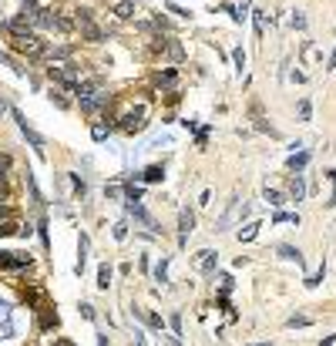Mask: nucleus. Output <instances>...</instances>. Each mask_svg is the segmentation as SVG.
<instances>
[{
	"mask_svg": "<svg viewBox=\"0 0 336 346\" xmlns=\"http://www.w3.org/2000/svg\"><path fill=\"white\" fill-rule=\"evenodd\" d=\"M4 31L11 34L14 51H21V54H27V57H41V54L47 51L44 41H41V37L31 31V27H24L21 21H7V24H4Z\"/></svg>",
	"mask_w": 336,
	"mask_h": 346,
	"instance_id": "obj_1",
	"label": "nucleus"
},
{
	"mask_svg": "<svg viewBox=\"0 0 336 346\" xmlns=\"http://www.w3.org/2000/svg\"><path fill=\"white\" fill-rule=\"evenodd\" d=\"M246 215H249V205H246L242 199H232V205H229V212H225L222 219L215 222V232H222V229H232V225H235V222H242Z\"/></svg>",
	"mask_w": 336,
	"mask_h": 346,
	"instance_id": "obj_2",
	"label": "nucleus"
},
{
	"mask_svg": "<svg viewBox=\"0 0 336 346\" xmlns=\"http://www.w3.org/2000/svg\"><path fill=\"white\" fill-rule=\"evenodd\" d=\"M121 131H128V134H134V131H141L145 128V108H134V111H128V114H121Z\"/></svg>",
	"mask_w": 336,
	"mask_h": 346,
	"instance_id": "obj_3",
	"label": "nucleus"
},
{
	"mask_svg": "<svg viewBox=\"0 0 336 346\" xmlns=\"http://www.w3.org/2000/svg\"><path fill=\"white\" fill-rule=\"evenodd\" d=\"M51 78L64 81L67 88H74V91H78V81H81V74H78V71H74L71 64H51Z\"/></svg>",
	"mask_w": 336,
	"mask_h": 346,
	"instance_id": "obj_4",
	"label": "nucleus"
},
{
	"mask_svg": "<svg viewBox=\"0 0 336 346\" xmlns=\"http://www.w3.org/2000/svg\"><path fill=\"white\" fill-rule=\"evenodd\" d=\"M14 121L21 124V131H24V138H27V141H31V145H34V148H37V151H44V138H41V134L34 131L31 124H27V118H24V114H21V111H17V108H14Z\"/></svg>",
	"mask_w": 336,
	"mask_h": 346,
	"instance_id": "obj_5",
	"label": "nucleus"
},
{
	"mask_svg": "<svg viewBox=\"0 0 336 346\" xmlns=\"http://www.w3.org/2000/svg\"><path fill=\"white\" fill-rule=\"evenodd\" d=\"M128 212H131L134 219H138V222L145 225V229H151V232H158V222H155V219H151V215L145 212V205H141V202H128Z\"/></svg>",
	"mask_w": 336,
	"mask_h": 346,
	"instance_id": "obj_6",
	"label": "nucleus"
},
{
	"mask_svg": "<svg viewBox=\"0 0 336 346\" xmlns=\"http://www.w3.org/2000/svg\"><path fill=\"white\" fill-rule=\"evenodd\" d=\"M0 266L4 269H24V266H31V256H24V252H0Z\"/></svg>",
	"mask_w": 336,
	"mask_h": 346,
	"instance_id": "obj_7",
	"label": "nucleus"
},
{
	"mask_svg": "<svg viewBox=\"0 0 336 346\" xmlns=\"http://www.w3.org/2000/svg\"><path fill=\"white\" fill-rule=\"evenodd\" d=\"M195 262H199V269H202V272H212V269H215V262H219V256H215L212 249H202Z\"/></svg>",
	"mask_w": 336,
	"mask_h": 346,
	"instance_id": "obj_8",
	"label": "nucleus"
},
{
	"mask_svg": "<svg viewBox=\"0 0 336 346\" xmlns=\"http://www.w3.org/2000/svg\"><path fill=\"white\" fill-rule=\"evenodd\" d=\"M84 266H88V235L81 232V239H78V266H74V272H84Z\"/></svg>",
	"mask_w": 336,
	"mask_h": 346,
	"instance_id": "obj_9",
	"label": "nucleus"
},
{
	"mask_svg": "<svg viewBox=\"0 0 336 346\" xmlns=\"http://www.w3.org/2000/svg\"><path fill=\"white\" fill-rule=\"evenodd\" d=\"M286 165H289V171H296V175H299L302 168L309 165V151H296V155H292L289 161H286Z\"/></svg>",
	"mask_w": 336,
	"mask_h": 346,
	"instance_id": "obj_10",
	"label": "nucleus"
},
{
	"mask_svg": "<svg viewBox=\"0 0 336 346\" xmlns=\"http://www.w3.org/2000/svg\"><path fill=\"white\" fill-rule=\"evenodd\" d=\"M192 229H195V215H192L189 209H182V215H179V232H182V235H189Z\"/></svg>",
	"mask_w": 336,
	"mask_h": 346,
	"instance_id": "obj_11",
	"label": "nucleus"
},
{
	"mask_svg": "<svg viewBox=\"0 0 336 346\" xmlns=\"http://www.w3.org/2000/svg\"><path fill=\"white\" fill-rule=\"evenodd\" d=\"M108 286H111V266L101 262L98 266V289H108Z\"/></svg>",
	"mask_w": 336,
	"mask_h": 346,
	"instance_id": "obj_12",
	"label": "nucleus"
},
{
	"mask_svg": "<svg viewBox=\"0 0 336 346\" xmlns=\"http://www.w3.org/2000/svg\"><path fill=\"white\" fill-rule=\"evenodd\" d=\"M114 14H118L121 21H131V17H134V4H131V0H121V4L114 7Z\"/></svg>",
	"mask_w": 336,
	"mask_h": 346,
	"instance_id": "obj_13",
	"label": "nucleus"
},
{
	"mask_svg": "<svg viewBox=\"0 0 336 346\" xmlns=\"http://www.w3.org/2000/svg\"><path fill=\"white\" fill-rule=\"evenodd\" d=\"M272 222H276V225H282V222L299 225V212H276V215H272Z\"/></svg>",
	"mask_w": 336,
	"mask_h": 346,
	"instance_id": "obj_14",
	"label": "nucleus"
},
{
	"mask_svg": "<svg viewBox=\"0 0 336 346\" xmlns=\"http://www.w3.org/2000/svg\"><path fill=\"white\" fill-rule=\"evenodd\" d=\"M279 256H282V259H292L296 266H302V252H299V249H292V246H279Z\"/></svg>",
	"mask_w": 336,
	"mask_h": 346,
	"instance_id": "obj_15",
	"label": "nucleus"
},
{
	"mask_svg": "<svg viewBox=\"0 0 336 346\" xmlns=\"http://www.w3.org/2000/svg\"><path fill=\"white\" fill-rule=\"evenodd\" d=\"M155 279L161 282V286L168 282V256H161V259H158V266H155Z\"/></svg>",
	"mask_w": 336,
	"mask_h": 346,
	"instance_id": "obj_16",
	"label": "nucleus"
},
{
	"mask_svg": "<svg viewBox=\"0 0 336 346\" xmlns=\"http://www.w3.org/2000/svg\"><path fill=\"white\" fill-rule=\"evenodd\" d=\"M292 199H296V202H299L302 199V195H306V182H302V175H296V179H292Z\"/></svg>",
	"mask_w": 336,
	"mask_h": 346,
	"instance_id": "obj_17",
	"label": "nucleus"
},
{
	"mask_svg": "<svg viewBox=\"0 0 336 346\" xmlns=\"http://www.w3.org/2000/svg\"><path fill=\"white\" fill-rule=\"evenodd\" d=\"M286 326H289V329H302V326H309V316H289V319H286Z\"/></svg>",
	"mask_w": 336,
	"mask_h": 346,
	"instance_id": "obj_18",
	"label": "nucleus"
},
{
	"mask_svg": "<svg viewBox=\"0 0 336 346\" xmlns=\"http://www.w3.org/2000/svg\"><path fill=\"white\" fill-rule=\"evenodd\" d=\"M91 138H94V141H104V138H108V124H91Z\"/></svg>",
	"mask_w": 336,
	"mask_h": 346,
	"instance_id": "obj_19",
	"label": "nucleus"
},
{
	"mask_svg": "<svg viewBox=\"0 0 336 346\" xmlns=\"http://www.w3.org/2000/svg\"><path fill=\"white\" fill-rule=\"evenodd\" d=\"M155 84H158V88H161V84H175V71H158Z\"/></svg>",
	"mask_w": 336,
	"mask_h": 346,
	"instance_id": "obj_20",
	"label": "nucleus"
},
{
	"mask_svg": "<svg viewBox=\"0 0 336 346\" xmlns=\"http://www.w3.org/2000/svg\"><path fill=\"white\" fill-rule=\"evenodd\" d=\"M256 232H259V225L252 222V225H246V229H239V239H242V242H252V239H256Z\"/></svg>",
	"mask_w": 336,
	"mask_h": 346,
	"instance_id": "obj_21",
	"label": "nucleus"
},
{
	"mask_svg": "<svg viewBox=\"0 0 336 346\" xmlns=\"http://www.w3.org/2000/svg\"><path fill=\"white\" fill-rule=\"evenodd\" d=\"M141 179H145V182H161V179H165V171H161L158 165H151V168L145 171V175H141Z\"/></svg>",
	"mask_w": 336,
	"mask_h": 346,
	"instance_id": "obj_22",
	"label": "nucleus"
},
{
	"mask_svg": "<svg viewBox=\"0 0 336 346\" xmlns=\"http://www.w3.org/2000/svg\"><path fill=\"white\" fill-rule=\"evenodd\" d=\"M21 232V225L14 222V219H7V222H0V235H17Z\"/></svg>",
	"mask_w": 336,
	"mask_h": 346,
	"instance_id": "obj_23",
	"label": "nucleus"
},
{
	"mask_svg": "<svg viewBox=\"0 0 336 346\" xmlns=\"http://www.w3.org/2000/svg\"><path fill=\"white\" fill-rule=\"evenodd\" d=\"M266 202H269V205H282V195L276 189H266Z\"/></svg>",
	"mask_w": 336,
	"mask_h": 346,
	"instance_id": "obj_24",
	"label": "nucleus"
},
{
	"mask_svg": "<svg viewBox=\"0 0 336 346\" xmlns=\"http://www.w3.org/2000/svg\"><path fill=\"white\" fill-rule=\"evenodd\" d=\"M309 114H313V104H309V101H299V118L309 121Z\"/></svg>",
	"mask_w": 336,
	"mask_h": 346,
	"instance_id": "obj_25",
	"label": "nucleus"
},
{
	"mask_svg": "<svg viewBox=\"0 0 336 346\" xmlns=\"http://www.w3.org/2000/svg\"><path fill=\"white\" fill-rule=\"evenodd\" d=\"M114 239H118V242H124V239H128V225H124V222L114 225Z\"/></svg>",
	"mask_w": 336,
	"mask_h": 346,
	"instance_id": "obj_26",
	"label": "nucleus"
},
{
	"mask_svg": "<svg viewBox=\"0 0 336 346\" xmlns=\"http://www.w3.org/2000/svg\"><path fill=\"white\" fill-rule=\"evenodd\" d=\"M232 61H235V67H239V71L246 67V54H242V47H239V51H232Z\"/></svg>",
	"mask_w": 336,
	"mask_h": 346,
	"instance_id": "obj_27",
	"label": "nucleus"
},
{
	"mask_svg": "<svg viewBox=\"0 0 336 346\" xmlns=\"http://www.w3.org/2000/svg\"><path fill=\"white\" fill-rule=\"evenodd\" d=\"M323 276H326V266H319V272H316L313 279H306V286H319V282H323Z\"/></svg>",
	"mask_w": 336,
	"mask_h": 346,
	"instance_id": "obj_28",
	"label": "nucleus"
},
{
	"mask_svg": "<svg viewBox=\"0 0 336 346\" xmlns=\"http://www.w3.org/2000/svg\"><path fill=\"white\" fill-rule=\"evenodd\" d=\"M256 31H259V34L266 31V14H262V11H256Z\"/></svg>",
	"mask_w": 336,
	"mask_h": 346,
	"instance_id": "obj_29",
	"label": "nucleus"
},
{
	"mask_svg": "<svg viewBox=\"0 0 336 346\" xmlns=\"http://www.w3.org/2000/svg\"><path fill=\"white\" fill-rule=\"evenodd\" d=\"M0 61H4V64H11V67H14V71H17V74H24V67H17V61H11V57L4 54V51H0Z\"/></svg>",
	"mask_w": 336,
	"mask_h": 346,
	"instance_id": "obj_30",
	"label": "nucleus"
},
{
	"mask_svg": "<svg viewBox=\"0 0 336 346\" xmlns=\"http://www.w3.org/2000/svg\"><path fill=\"white\" fill-rule=\"evenodd\" d=\"M292 27L302 31V27H306V17H302V14H292Z\"/></svg>",
	"mask_w": 336,
	"mask_h": 346,
	"instance_id": "obj_31",
	"label": "nucleus"
},
{
	"mask_svg": "<svg viewBox=\"0 0 336 346\" xmlns=\"http://www.w3.org/2000/svg\"><path fill=\"white\" fill-rule=\"evenodd\" d=\"M7 168H11V158H7V155H0V179L7 175Z\"/></svg>",
	"mask_w": 336,
	"mask_h": 346,
	"instance_id": "obj_32",
	"label": "nucleus"
},
{
	"mask_svg": "<svg viewBox=\"0 0 336 346\" xmlns=\"http://www.w3.org/2000/svg\"><path fill=\"white\" fill-rule=\"evenodd\" d=\"M81 316H84V319H94V309H91L88 302H81Z\"/></svg>",
	"mask_w": 336,
	"mask_h": 346,
	"instance_id": "obj_33",
	"label": "nucleus"
},
{
	"mask_svg": "<svg viewBox=\"0 0 336 346\" xmlns=\"http://www.w3.org/2000/svg\"><path fill=\"white\" fill-rule=\"evenodd\" d=\"M37 229H41V239H44V246H51V239H47V222H44V219H41V225H37Z\"/></svg>",
	"mask_w": 336,
	"mask_h": 346,
	"instance_id": "obj_34",
	"label": "nucleus"
},
{
	"mask_svg": "<svg viewBox=\"0 0 336 346\" xmlns=\"http://www.w3.org/2000/svg\"><path fill=\"white\" fill-rule=\"evenodd\" d=\"M172 329H175V333H182V316H179V313L172 316Z\"/></svg>",
	"mask_w": 336,
	"mask_h": 346,
	"instance_id": "obj_35",
	"label": "nucleus"
},
{
	"mask_svg": "<svg viewBox=\"0 0 336 346\" xmlns=\"http://www.w3.org/2000/svg\"><path fill=\"white\" fill-rule=\"evenodd\" d=\"M333 343H336V336H326V339H323L319 346H333Z\"/></svg>",
	"mask_w": 336,
	"mask_h": 346,
	"instance_id": "obj_36",
	"label": "nucleus"
},
{
	"mask_svg": "<svg viewBox=\"0 0 336 346\" xmlns=\"http://www.w3.org/2000/svg\"><path fill=\"white\" fill-rule=\"evenodd\" d=\"M329 67H336V47H333V54H329Z\"/></svg>",
	"mask_w": 336,
	"mask_h": 346,
	"instance_id": "obj_37",
	"label": "nucleus"
},
{
	"mask_svg": "<svg viewBox=\"0 0 336 346\" xmlns=\"http://www.w3.org/2000/svg\"><path fill=\"white\" fill-rule=\"evenodd\" d=\"M4 111H7V101H4V98H0V114H4Z\"/></svg>",
	"mask_w": 336,
	"mask_h": 346,
	"instance_id": "obj_38",
	"label": "nucleus"
},
{
	"mask_svg": "<svg viewBox=\"0 0 336 346\" xmlns=\"http://www.w3.org/2000/svg\"><path fill=\"white\" fill-rule=\"evenodd\" d=\"M54 346H71V343H67V339H57V343Z\"/></svg>",
	"mask_w": 336,
	"mask_h": 346,
	"instance_id": "obj_39",
	"label": "nucleus"
},
{
	"mask_svg": "<svg viewBox=\"0 0 336 346\" xmlns=\"http://www.w3.org/2000/svg\"><path fill=\"white\" fill-rule=\"evenodd\" d=\"M329 205H336V189H333V199H329Z\"/></svg>",
	"mask_w": 336,
	"mask_h": 346,
	"instance_id": "obj_40",
	"label": "nucleus"
},
{
	"mask_svg": "<svg viewBox=\"0 0 336 346\" xmlns=\"http://www.w3.org/2000/svg\"><path fill=\"white\" fill-rule=\"evenodd\" d=\"M329 179H333V182H336V171H329Z\"/></svg>",
	"mask_w": 336,
	"mask_h": 346,
	"instance_id": "obj_41",
	"label": "nucleus"
},
{
	"mask_svg": "<svg viewBox=\"0 0 336 346\" xmlns=\"http://www.w3.org/2000/svg\"><path fill=\"white\" fill-rule=\"evenodd\" d=\"M256 346H269V343H256Z\"/></svg>",
	"mask_w": 336,
	"mask_h": 346,
	"instance_id": "obj_42",
	"label": "nucleus"
}]
</instances>
